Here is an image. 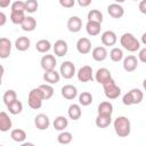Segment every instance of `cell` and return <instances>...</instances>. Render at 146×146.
Segmentation results:
<instances>
[{
	"label": "cell",
	"instance_id": "obj_1",
	"mask_svg": "<svg viewBox=\"0 0 146 146\" xmlns=\"http://www.w3.org/2000/svg\"><path fill=\"white\" fill-rule=\"evenodd\" d=\"M114 131L119 137H128L131 131V122L127 116H117L113 122Z\"/></svg>",
	"mask_w": 146,
	"mask_h": 146
},
{
	"label": "cell",
	"instance_id": "obj_2",
	"mask_svg": "<svg viewBox=\"0 0 146 146\" xmlns=\"http://www.w3.org/2000/svg\"><path fill=\"white\" fill-rule=\"evenodd\" d=\"M120 43L122 46L123 49L130 51V52H135L138 51L140 49V42L139 40H137V38L132 34V33H123L120 38Z\"/></svg>",
	"mask_w": 146,
	"mask_h": 146
},
{
	"label": "cell",
	"instance_id": "obj_3",
	"mask_svg": "<svg viewBox=\"0 0 146 146\" xmlns=\"http://www.w3.org/2000/svg\"><path fill=\"white\" fill-rule=\"evenodd\" d=\"M144 99V94L140 89L138 88H133L130 91H128L127 94L123 95L122 97V103L125 106H130V105H137L140 104L141 100Z\"/></svg>",
	"mask_w": 146,
	"mask_h": 146
},
{
	"label": "cell",
	"instance_id": "obj_4",
	"mask_svg": "<svg viewBox=\"0 0 146 146\" xmlns=\"http://www.w3.org/2000/svg\"><path fill=\"white\" fill-rule=\"evenodd\" d=\"M43 95L42 91L40 90V88H33L30 92H29V97H27V104L32 110H39L42 106V102H43Z\"/></svg>",
	"mask_w": 146,
	"mask_h": 146
},
{
	"label": "cell",
	"instance_id": "obj_5",
	"mask_svg": "<svg viewBox=\"0 0 146 146\" xmlns=\"http://www.w3.org/2000/svg\"><path fill=\"white\" fill-rule=\"evenodd\" d=\"M104 94L108 99H116L121 95V88L116 86L114 80H111L110 82L103 84Z\"/></svg>",
	"mask_w": 146,
	"mask_h": 146
},
{
	"label": "cell",
	"instance_id": "obj_6",
	"mask_svg": "<svg viewBox=\"0 0 146 146\" xmlns=\"http://www.w3.org/2000/svg\"><path fill=\"white\" fill-rule=\"evenodd\" d=\"M75 65L71 62V60H65L62 63L60 67H59V75L66 80H70L74 76L75 74Z\"/></svg>",
	"mask_w": 146,
	"mask_h": 146
},
{
	"label": "cell",
	"instance_id": "obj_7",
	"mask_svg": "<svg viewBox=\"0 0 146 146\" xmlns=\"http://www.w3.org/2000/svg\"><path fill=\"white\" fill-rule=\"evenodd\" d=\"M78 80L80 82H89L94 80V71L92 67L89 65H84L81 68H79L78 73H76Z\"/></svg>",
	"mask_w": 146,
	"mask_h": 146
},
{
	"label": "cell",
	"instance_id": "obj_8",
	"mask_svg": "<svg viewBox=\"0 0 146 146\" xmlns=\"http://www.w3.org/2000/svg\"><path fill=\"white\" fill-rule=\"evenodd\" d=\"M56 64H57V59H56V57H55L54 55L48 54V55H43V56L41 57L40 65H41V67H42V70H43L44 72L55 70Z\"/></svg>",
	"mask_w": 146,
	"mask_h": 146
},
{
	"label": "cell",
	"instance_id": "obj_9",
	"mask_svg": "<svg viewBox=\"0 0 146 146\" xmlns=\"http://www.w3.org/2000/svg\"><path fill=\"white\" fill-rule=\"evenodd\" d=\"M95 80L100 83V84H105L107 82H110L111 80H113L112 78V73L108 68L106 67H100L97 70V72L95 73Z\"/></svg>",
	"mask_w": 146,
	"mask_h": 146
},
{
	"label": "cell",
	"instance_id": "obj_10",
	"mask_svg": "<svg viewBox=\"0 0 146 146\" xmlns=\"http://www.w3.org/2000/svg\"><path fill=\"white\" fill-rule=\"evenodd\" d=\"M100 40H102V43L103 46L106 48V47H112L116 43L117 41V36H116V33L114 31H105L103 32V34L100 35Z\"/></svg>",
	"mask_w": 146,
	"mask_h": 146
},
{
	"label": "cell",
	"instance_id": "obj_11",
	"mask_svg": "<svg viewBox=\"0 0 146 146\" xmlns=\"http://www.w3.org/2000/svg\"><path fill=\"white\" fill-rule=\"evenodd\" d=\"M11 41L8 38H0V58L6 59L11 52Z\"/></svg>",
	"mask_w": 146,
	"mask_h": 146
},
{
	"label": "cell",
	"instance_id": "obj_12",
	"mask_svg": "<svg viewBox=\"0 0 146 146\" xmlns=\"http://www.w3.org/2000/svg\"><path fill=\"white\" fill-rule=\"evenodd\" d=\"M66 26H67V30L72 33H78L81 29H82V21L79 16H72L67 19V23H66Z\"/></svg>",
	"mask_w": 146,
	"mask_h": 146
},
{
	"label": "cell",
	"instance_id": "obj_13",
	"mask_svg": "<svg viewBox=\"0 0 146 146\" xmlns=\"http://www.w3.org/2000/svg\"><path fill=\"white\" fill-rule=\"evenodd\" d=\"M34 124H35V128L39 130H47L50 125V120L48 115L40 113L34 117Z\"/></svg>",
	"mask_w": 146,
	"mask_h": 146
},
{
	"label": "cell",
	"instance_id": "obj_14",
	"mask_svg": "<svg viewBox=\"0 0 146 146\" xmlns=\"http://www.w3.org/2000/svg\"><path fill=\"white\" fill-rule=\"evenodd\" d=\"M76 50L81 55H87L91 51V41L88 38H80L76 41Z\"/></svg>",
	"mask_w": 146,
	"mask_h": 146
},
{
	"label": "cell",
	"instance_id": "obj_15",
	"mask_svg": "<svg viewBox=\"0 0 146 146\" xmlns=\"http://www.w3.org/2000/svg\"><path fill=\"white\" fill-rule=\"evenodd\" d=\"M52 49H54V52H55L56 56L63 57V56H65V55L67 54V51H68V46H67V42H66L65 40L59 39V40H57V41L54 43Z\"/></svg>",
	"mask_w": 146,
	"mask_h": 146
},
{
	"label": "cell",
	"instance_id": "obj_16",
	"mask_svg": "<svg viewBox=\"0 0 146 146\" xmlns=\"http://www.w3.org/2000/svg\"><path fill=\"white\" fill-rule=\"evenodd\" d=\"M91 56H92L94 60H96V62H104L108 56V51L104 46H98L92 49Z\"/></svg>",
	"mask_w": 146,
	"mask_h": 146
},
{
	"label": "cell",
	"instance_id": "obj_17",
	"mask_svg": "<svg viewBox=\"0 0 146 146\" xmlns=\"http://www.w3.org/2000/svg\"><path fill=\"white\" fill-rule=\"evenodd\" d=\"M123 68L125 72H133L138 67V59L133 55H129L123 58Z\"/></svg>",
	"mask_w": 146,
	"mask_h": 146
},
{
	"label": "cell",
	"instance_id": "obj_18",
	"mask_svg": "<svg viewBox=\"0 0 146 146\" xmlns=\"http://www.w3.org/2000/svg\"><path fill=\"white\" fill-rule=\"evenodd\" d=\"M60 94H62V96H63L65 99L72 100V99H74V98L78 96V89H76V87L73 86V84H66V86L62 87Z\"/></svg>",
	"mask_w": 146,
	"mask_h": 146
},
{
	"label": "cell",
	"instance_id": "obj_19",
	"mask_svg": "<svg viewBox=\"0 0 146 146\" xmlns=\"http://www.w3.org/2000/svg\"><path fill=\"white\" fill-rule=\"evenodd\" d=\"M107 13L113 18H121L124 15V9L119 3H111L107 6Z\"/></svg>",
	"mask_w": 146,
	"mask_h": 146
},
{
	"label": "cell",
	"instance_id": "obj_20",
	"mask_svg": "<svg viewBox=\"0 0 146 146\" xmlns=\"http://www.w3.org/2000/svg\"><path fill=\"white\" fill-rule=\"evenodd\" d=\"M11 127H13V122H11V119L8 115V113L0 112V131L7 132L11 129Z\"/></svg>",
	"mask_w": 146,
	"mask_h": 146
},
{
	"label": "cell",
	"instance_id": "obj_21",
	"mask_svg": "<svg viewBox=\"0 0 146 146\" xmlns=\"http://www.w3.org/2000/svg\"><path fill=\"white\" fill-rule=\"evenodd\" d=\"M59 79H60V75H59V72H57L56 70H52V71H47L43 73V80L47 82V84H56L59 82Z\"/></svg>",
	"mask_w": 146,
	"mask_h": 146
},
{
	"label": "cell",
	"instance_id": "obj_22",
	"mask_svg": "<svg viewBox=\"0 0 146 146\" xmlns=\"http://www.w3.org/2000/svg\"><path fill=\"white\" fill-rule=\"evenodd\" d=\"M67 115L70 119H72L73 121H76L81 117L82 115V111H81V106L79 104H71L68 106L67 110Z\"/></svg>",
	"mask_w": 146,
	"mask_h": 146
},
{
	"label": "cell",
	"instance_id": "obj_23",
	"mask_svg": "<svg viewBox=\"0 0 146 146\" xmlns=\"http://www.w3.org/2000/svg\"><path fill=\"white\" fill-rule=\"evenodd\" d=\"M21 27L25 32H32V31H34L35 27H36V21H35V18L32 17V16H26L25 19L23 21V23L21 24Z\"/></svg>",
	"mask_w": 146,
	"mask_h": 146
},
{
	"label": "cell",
	"instance_id": "obj_24",
	"mask_svg": "<svg viewBox=\"0 0 146 146\" xmlns=\"http://www.w3.org/2000/svg\"><path fill=\"white\" fill-rule=\"evenodd\" d=\"M31 46V41L27 36H18L15 41V48L18 51H26Z\"/></svg>",
	"mask_w": 146,
	"mask_h": 146
},
{
	"label": "cell",
	"instance_id": "obj_25",
	"mask_svg": "<svg viewBox=\"0 0 146 146\" xmlns=\"http://www.w3.org/2000/svg\"><path fill=\"white\" fill-rule=\"evenodd\" d=\"M97 112L98 115H107V116H112L113 113V105L110 102H102L98 107H97Z\"/></svg>",
	"mask_w": 146,
	"mask_h": 146
},
{
	"label": "cell",
	"instance_id": "obj_26",
	"mask_svg": "<svg viewBox=\"0 0 146 146\" xmlns=\"http://www.w3.org/2000/svg\"><path fill=\"white\" fill-rule=\"evenodd\" d=\"M10 137L16 143H24L25 139H26V132L25 130L21 129V128H17V129H13L11 132H10Z\"/></svg>",
	"mask_w": 146,
	"mask_h": 146
},
{
	"label": "cell",
	"instance_id": "obj_27",
	"mask_svg": "<svg viewBox=\"0 0 146 146\" xmlns=\"http://www.w3.org/2000/svg\"><path fill=\"white\" fill-rule=\"evenodd\" d=\"M52 125H54L55 130L64 131V130L67 128V125H68V121H67V119H66L64 115H59V116H57V117L54 120Z\"/></svg>",
	"mask_w": 146,
	"mask_h": 146
},
{
	"label": "cell",
	"instance_id": "obj_28",
	"mask_svg": "<svg viewBox=\"0 0 146 146\" xmlns=\"http://www.w3.org/2000/svg\"><path fill=\"white\" fill-rule=\"evenodd\" d=\"M87 18H88V22H95V23H98V24H102L103 23V14L100 10L98 9H91L89 10L88 15H87Z\"/></svg>",
	"mask_w": 146,
	"mask_h": 146
},
{
	"label": "cell",
	"instance_id": "obj_29",
	"mask_svg": "<svg viewBox=\"0 0 146 146\" xmlns=\"http://www.w3.org/2000/svg\"><path fill=\"white\" fill-rule=\"evenodd\" d=\"M35 49L41 54H46L51 49V43L47 39H40L35 43Z\"/></svg>",
	"mask_w": 146,
	"mask_h": 146
},
{
	"label": "cell",
	"instance_id": "obj_30",
	"mask_svg": "<svg viewBox=\"0 0 146 146\" xmlns=\"http://www.w3.org/2000/svg\"><path fill=\"white\" fill-rule=\"evenodd\" d=\"M100 25L102 24H98V23H95V22H87L86 24V31L89 35L91 36H96L100 33Z\"/></svg>",
	"mask_w": 146,
	"mask_h": 146
},
{
	"label": "cell",
	"instance_id": "obj_31",
	"mask_svg": "<svg viewBox=\"0 0 146 146\" xmlns=\"http://www.w3.org/2000/svg\"><path fill=\"white\" fill-rule=\"evenodd\" d=\"M95 123L98 128L100 129H105L107 128L111 123H112V116H107V115H97Z\"/></svg>",
	"mask_w": 146,
	"mask_h": 146
},
{
	"label": "cell",
	"instance_id": "obj_32",
	"mask_svg": "<svg viewBox=\"0 0 146 146\" xmlns=\"http://www.w3.org/2000/svg\"><path fill=\"white\" fill-rule=\"evenodd\" d=\"M73 139V135L70 131H60V133L57 137V141L60 145H68Z\"/></svg>",
	"mask_w": 146,
	"mask_h": 146
},
{
	"label": "cell",
	"instance_id": "obj_33",
	"mask_svg": "<svg viewBox=\"0 0 146 146\" xmlns=\"http://www.w3.org/2000/svg\"><path fill=\"white\" fill-rule=\"evenodd\" d=\"M92 103V95L89 91H82L79 95V105L89 106Z\"/></svg>",
	"mask_w": 146,
	"mask_h": 146
},
{
	"label": "cell",
	"instance_id": "obj_34",
	"mask_svg": "<svg viewBox=\"0 0 146 146\" xmlns=\"http://www.w3.org/2000/svg\"><path fill=\"white\" fill-rule=\"evenodd\" d=\"M2 100H3V103L6 104V106H8V105L11 104L13 102L17 100V94H16V91L13 90V89H9V90L5 91L3 97H2Z\"/></svg>",
	"mask_w": 146,
	"mask_h": 146
},
{
	"label": "cell",
	"instance_id": "obj_35",
	"mask_svg": "<svg viewBox=\"0 0 146 146\" xmlns=\"http://www.w3.org/2000/svg\"><path fill=\"white\" fill-rule=\"evenodd\" d=\"M110 58L115 63L121 62L123 59V50L121 48H119V47L112 48V50L110 51Z\"/></svg>",
	"mask_w": 146,
	"mask_h": 146
},
{
	"label": "cell",
	"instance_id": "obj_36",
	"mask_svg": "<svg viewBox=\"0 0 146 146\" xmlns=\"http://www.w3.org/2000/svg\"><path fill=\"white\" fill-rule=\"evenodd\" d=\"M7 108H8V111H9L10 114L17 115V114H19V113L23 111V104L17 99V100L13 102L11 104H9V105L7 106Z\"/></svg>",
	"mask_w": 146,
	"mask_h": 146
},
{
	"label": "cell",
	"instance_id": "obj_37",
	"mask_svg": "<svg viewBox=\"0 0 146 146\" xmlns=\"http://www.w3.org/2000/svg\"><path fill=\"white\" fill-rule=\"evenodd\" d=\"M25 13L22 11H11L10 13V21L16 24V25H21L23 23V21L25 19Z\"/></svg>",
	"mask_w": 146,
	"mask_h": 146
},
{
	"label": "cell",
	"instance_id": "obj_38",
	"mask_svg": "<svg viewBox=\"0 0 146 146\" xmlns=\"http://www.w3.org/2000/svg\"><path fill=\"white\" fill-rule=\"evenodd\" d=\"M39 88H40V90L42 91L43 99L47 100V99H50V98L54 96V88H52L50 84H47V83H44V84H40Z\"/></svg>",
	"mask_w": 146,
	"mask_h": 146
},
{
	"label": "cell",
	"instance_id": "obj_39",
	"mask_svg": "<svg viewBox=\"0 0 146 146\" xmlns=\"http://www.w3.org/2000/svg\"><path fill=\"white\" fill-rule=\"evenodd\" d=\"M24 2H25V11H27L30 14H33L38 10L39 3H38L36 0H26Z\"/></svg>",
	"mask_w": 146,
	"mask_h": 146
},
{
	"label": "cell",
	"instance_id": "obj_40",
	"mask_svg": "<svg viewBox=\"0 0 146 146\" xmlns=\"http://www.w3.org/2000/svg\"><path fill=\"white\" fill-rule=\"evenodd\" d=\"M10 7H11V11H22V13H25V2L24 1L16 0V1L11 2Z\"/></svg>",
	"mask_w": 146,
	"mask_h": 146
},
{
	"label": "cell",
	"instance_id": "obj_41",
	"mask_svg": "<svg viewBox=\"0 0 146 146\" xmlns=\"http://www.w3.org/2000/svg\"><path fill=\"white\" fill-rule=\"evenodd\" d=\"M59 5L64 8H72L75 5L74 0H59Z\"/></svg>",
	"mask_w": 146,
	"mask_h": 146
},
{
	"label": "cell",
	"instance_id": "obj_42",
	"mask_svg": "<svg viewBox=\"0 0 146 146\" xmlns=\"http://www.w3.org/2000/svg\"><path fill=\"white\" fill-rule=\"evenodd\" d=\"M138 51V60H140L141 63H146V48L143 47Z\"/></svg>",
	"mask_w": 146,
	"mask_h": 146
},
{
	"label": "cell",
	"instance_id": "obj_43",
	"mask_svg": "<svg viewBox=\"0 0 146 146\" xmlns=\"http://www.w3.org/2000/svg\"><path fill=\"white\" fill-rule=\"evenodd\" d=\"M7 23V16L5 13L0 11V26H3Z\"/></svg>",
	"mask_w": 146,
	"mask_h": 146
},
{
	"label": "cell",
	"instance_id": "obj_44",
	"mask_svg": "<svg viewBox=\"0 0 146 146\" xmlns=\"http://www.w3.org/2000/svg\"><path fill=\"white\" fill-rule=\"evenodd\" d=\"M78 3L80 7H88L91 3V0H78Z\"/></svg>",
	"mask_w": 146,
	"mask_h": 146
},
{
	"label": "cell",
	"instance_id": "obj_45",
	"mask_svg": "<svg viewBox=\"0 0 146 146\" xmlns=\"http://www.w3.org/2000/svg\"><path fill=\"white\" fill-rule=\"evenodd\" d=\"M11 5V1L10 0H0V7L1 8H7Z\"/></svg>",
	"mask_w": 146,
	"mask_h": 146
},
{
	"label": "cell",
	"instance_id": "obj_46",
	"mask_svg": "<svg viewBox=\"0 0 146 146\" xmlns=\"http://www.w3.org/2000/svg\"><path fill=\"white\" fill-rule=\"evenodd\" d=\"M139 9H140V11H141L143 14H146V1H145V0L140 1V3H139Z\"/></svg>",
	"mask_w": 146,
	"mask_h": 146
},
{
	"label": "cell",
	"instance_id": "obj_47",
	"mask_svg": "<svg viewBox=\"0 0 146 146\" xmlns=\"http://www.w3.org/2000/svg\"><path fill=\"white\" fill-rule=\"evenodd\" d=\"M3 74H5V67L0 64V86L2 84V76H3Z\"/></svg>",
	"mask_w": 146,
	"mask_h": 146
},
{
	"label": "cell",
	"instance_id": "obj_48",
	"mask_svg": "<svg viewBox=\"0 0 146 146\" xmlns=\"http://www.w3.org/2000/svg\"><path fill=\"white\" fill-rule=\"evenodd\" d=\"M21 146H34V144L33 143H29V141H24V143H22Z\"/></svg>",
	"mask_w": 146,
	"mask_h": 146
},
{
	"label": "cell",
	"instance_id": "obj_49",
	"mask_svg": "<svg viewBox=\"0 0 146 146\" xmlns=\"http://www.w3.org/2000/svg\"><path fill=\"white\" fill-rule=\"evenodd\" d=\"M145 36H146V33L143 34V44H146V40H145Z\"/></svg>",
	"mask_w": 146,
	"mask_h": 146
},
{
	"label": "cell",
	"instance_id": "obj_50",
	"mask_svg": "<svg viewBox=\"0 0 146 146\" xmlns=\"http://www.w3.org/2000/svg\"><path fill=\"white\" fill-rule=\"evenodd\" d=\"M0 146H2V145H0Z\"/></svg>",
	"mask_w": 146,
	"mask_h": 146
}]
</instances>
